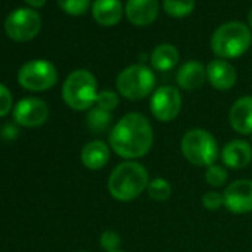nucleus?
I'll return each mask as SVG.
<instances>
[{"label":"nucleus","mask_w":252,"mask_h":252,"mask_svg":"<svg viewBox=\"0 0 252 252\" xmlns=\"http://www.w3.org/2000/svg\"><path fill=\"white\" fill-rule=\"evenodd\" d=\"M155 134L152 123L144 114H125L110 131L108 143L111 150L126 159L135 160L146 156L153 146Z\"/></svg>","instance_id":"nucleus-1"},{"label":"nucleus","mask_w":252,"mask_h":252,"mask_svg":"<svg viewBox=\"0 0 252 252\" xmlns=\"http://www.w3.org/2000/svg\"><path fill=\"white\" fill-rule=\"evenodd\" d=\"M149 183V171L141 163L135 160H125L111 171L107 187L116 200L131 202L147 190Z\"/></svg>","instance_id":"nucleus-2"},{"label":"nucleus","mask_w":252,"mask_h":252,"mask_svg":"<svg viewBox=\"0 0 252 252\" xmlns=\"http://www.w3.org/2000/svg\"><path fill=\"white\" fill-rule=\"evenodd\" d=\"M252 43L249 27L242 23L231 21L220 26L211 39V48L221 60L237 58L243 55Z\"/></svg>","instance_id":"nucleus-3"},{"label":"nucleus","mask_w":252,"mask_h":252,"mask_svg":"<svg viewBox=\"0 0 252 252\" xmlns=\"http://www.w3.org/2000/svg\"><path fill=\"white\" fill-rule=\"evenodd\" d=\"M98 83L95 76L88 70H76L68 74L63 85L64 102L77 111L91 108L96 102Z\"/></svg>","instance_id":"nucleus-4"},{"label":"nucleus","mask_w":252,"mask_h":252,"mask_svg":"<svg viewBox=\"0 0 252 252\" xmlns=\"http://www.w3.org/2000/svg\"><path fill=\"white\" fill-rule=\"evenodd\" d=\"M181 152L191 165L208 168L218 159V143L211 132L196 128L184 134Z\"/></svg>","instance_id":"nucleus-5"},{"label":"nucleus","mask_w":252,"mask_h":252,"mask_svg":"<svg viewBox=\"0 0 252 252\" xmlns=\"http://www.w3.org/2000/svg\"><path fill=\"white\" fill-rule=\"evenodd\" d=\"M155 86H156L155 73L143 64L126 67L119 73L116 79V88L119 94L126 99H132V101L143 99L152 95L156 91Z\"/></svg>","instance_id":"nucleus-6"},{"label":"nucleus","mask_w":252,"mask_h":252,"mask_svg":"<svg viewBox=\"0 0 252 252\" xmlns=\"http://www.w3.org/2000/svg\"><path fill=\"white\" fill-rule=\"evenodd\" d=\"M58 74L52 63L46 60H34L24 64L18 73V82L24 89L42 92L51 89L57 83Z\"/></svg>","instance_id":"nucleus-7"},{"label":"nucleus","mask_w":252,"mask_h":252,"mask_svg":"<svg viewBox=\"0 0 252 252\" xmlns=\"http://www.w3.org/2000/svg\"><path fill=\"white\" fill-rule=\"evenodd\" d=\"M42 29V18L33 9H17L5 20V32L15 42H29L34 39Z\"/></svg>","instance_id":"nucleus-8"},{"label":"nucleus","mask_w":252,"mask_h":252,"mask_svg":"<svg viewBox=\"0 0 252 252\" xmlns=\"http://www.w3.org/2000/svg\"><path fill=\"white\" fill-rule=\"evenodd\" d=\"M181 94L174 86H160L152 94L150 110L159 122H171L181 111Z\"/></svg>","instance_id":"nucleus-9"},{"label":"nucleus","mask_w":252,"mask_h":252,"mask_svg":"<svg viewBox=\"0 0 252 252\" xmlns=\"http://www.w3.org/2000/svg\"><path fill=\"white\" fill-rule=\"evenodd\" d=\"M224 206L231 214H248L252 211V180H236L230 183L224 193Z\"/></svg>","instance_id":"nucleus-10"},{"label":"nucleus","mask_w":252,"mask_h":252,"mask_svg":"<svg viewBox=\"0 0 252 252\" xmlns=\"http://www.w3.org/2000/svg\"><path fill=\"white\" fill-rule=\"evenodd\" d=\"M48 104L40 98H24L14 108V119L26 128H36L48 120Z\"/></svg>","instance_id":"nucleus-11"},{"label":"nucleus","mask_w":252,"mask_h":252,"mask_svg":"<svg viewBox=\"0 0 252 252\" xmlns=\"http://www.w3.org/2000/svg\"><path fill=\"white\" fill-rule=\"evenodd\" d=\"M221 160L230 169H243L252 162V146L245 140H233L222 147Z\"/></svg>","instance_id":"nucleus-12"},{"label":"nucleus","mask_w":252,"mask_h":252,"mask_svg":"<svg viewBox=\"0 0 252 252\" xmlns=\"http://www.w3.org/2000/svg\"><path fill=\"white\" fill-rule=\"evenodd\" d=\"M231 128L240 135H252V96H242L230 108Z\"/></svg>","instance_id":"nucleus-13"},{"label":"nucleus","mask_w":252,"mask_h":252,"mask_svg":"<svg viewBox=\"0 0 252 252\" xmlns=\"http://www.w3.org/2000/svg\"><path fill=\"white\" fill-rule=\"evenodd\" d=\"M206 76L209 83L218 91H228L236 85L237 74L234 67L225 60H214L206 67Z\"/></svg>","instance_id":"nucleus-14"},{"label":"nucleus","mask_w":252,"mask_h":252,"mask_svg":"<svg viewBox=\"0 0 252 252\" xmlns=\"http://www.w3.org/2000/svg\"><path fill=\"white\" fill-rule=\"evenodd\" d=\"M159 14L158 0H128L126 3V17L135 26L152 24Z\"/></svg>","instance_id":"nucleus-15"},{"label":"nucleus","mask_w":252,"mask_h":252,"mask_svg":"<svg viewBox=\"0 0 252 252\" xmlns=\"http://www.w3.org/2000/svg\"><path fill=\"white\" fill-rule=\"evenodd\" d=\"M206 79H208L206 68L199 61L184 63L177 73V82H178L180 88H183L186 91L199 89L205 83Z\"/></svg>","instance_id":"nucleus-16"},{"label":"nucleus","mask_w":252,"mask_h":252,"mask_svg":"<svg viewBox=\"0 0 252 252\" xmlns=\"http://www.w3.org/2000/svg\"><path fill=\"white\" fill-rule=\"evenodd\" d=\"M80 160L85 165V168H88L91 171L102 169L110 160V149L105 143H102L99 140L91 141L82 149Z\"/></svg>","instance_id":"nucleus-17"},{"label":"nucleus","mask_w":252,"mask_h":252,"mask_svg":"<svg viewBox=\"0 0 252 252\" xmlns=\"http://www.w3.org/2000/svg\"><path fill=\"white\" fill-rule=\"evenodd\" d=\"M94 20L101 26H116L123 15L120 0H95L92 5Z\"/></svg>","instance_id":"nucleus-18"},{"label":"nucleus","mask_w":252,"mask_h":252,"mask_svg":"<svg viewBox=\"0 0 252 252\" xmlns=\"http://www.w3.org/2000/svg\"><path fill=\"white\" fill-rule=\"evenodd\" d=\"M150 61H152L153 68H156L159 71H168V70H172L178 64L180 54L174 45L162 43L153 49Z\"/></svg>","instance_id":"nucleus-19"},{"label":"nucleus","mask_w":252,"mask_h":252,"mask_svg":"<svg viewBox=\"0 0 252 252\" xmlns=\"http://www.w3.org/2000/svg\"><path fill=\"white\" fill-rule=\"evenodd\" d=\"M86 120H88L86 122L88 128L94 134H104V132H107V129H110L113 114H111V111L102 110L99 107H94V108L89 110Z\"/></svg>","instance_id":"nucleus-20"},{"label":"nucleus","mask_w":252,"mask_h":252,"mask_svg":"<svg viewBox=\"0 0 252 252\" xmlns=\"http://www.w3.org/2000/svg\"><path fill=\"white\" fill-rule=\"evenodd\" d=\"M163 9L174 18H183L193 12L194 0H163Z\"/></svg>","instance_id":"nucleus-21"},{"label":"nucleus","mask_w":252,"mask_h":252,"mask_svg":"<svg viewBox=\"0 0 252 252\" xmlns=\"http://www.w3.org/2000/svg\"><path fill=\"white\" fill-rule=\"evenodd\" d=\"M147 193L156 202H166L171 197L172 187H171V184L165 178L158 177V178L150 180L149 187H147Z\"/></svg>","instance_id":"nucleus-22"},{"label":"nucleus","mask_w":252,"mask_h":252,"mask_svg":"<svg viewBox=\"0 0 252 252\" xmlns=\"http://www.w3.org/2000/svg\"><path fill=\"white\" fill-rule=\"evenodd\" d=\"M227 178H228V174L225 171L224 166L221 165H211L206 168L205 171V180L209 186L212 187H221L227 183Z\"/></svg>","instance_id":"nucleus-23"},{"label":"nucleus","mask_w":252,"mask_h":252,"mask_svg":"<svg viewBox=\"0 0 252 252\" xmlns=\"http://www.w3.org/2000/svg\"><path fill=\"white\" fill-rule=\"evenodd\" d=\"M91 0H58L60 8L68 15H83L89 8Z\"/></svg>","instance_id":"nucleus-24"},{"label":"nucleus","mask_w":252,"mask_h":252,"mask_svg":"<svg viewBox=\"0 0 252 252\" xmlns=\"http://www.w3.org/2000/svg\"><path fill=\"white\" fill-rule=\"evenodd\" d=\"M96 107L102 108V110H107V111H113L117 105H119V95L113 91H101L98 92V96H96Z\"/></svg>","instance_id":"nucleus-25"},{"label":"nucleus","mask_w":252,"mask_h":252,"mask_svg":"<svg viewBox=\"0 0 252 252\" xmlns=\"http://www.w3.org/2000/svg\"><path fill=\"white\" fill-rule=\"evenodd\" d=\"M99 243L101 246L107 251V252H114V251H119V246H120V236L113 231V230H105L101 237H99Z\"/></svg>","instance_id":"nucleus-26"},{"label":"nucleus","mask_w":252,"mask_h":252,"mask_svg":"<svg viewBox=\"0 0 252 252\" xmlns=\"http://www.w3.org/2000/svg\"><path fill=\"white\" fill-rule=\"evenodd\" d=\"M202 205L208 209V211H217L221 206H224V197L222 193L218 191H208L203 194L202 197Z\"/></svg>","instance_id":"nucleus-27"},{"label":"nucleus","mask_w":252,"mask_h":252,"mask_svg":"<svg viewBox=\"0 0 252 252\" xmlns=\"http://www.w3.org/2000/svg\"><path fill=\"white\" fill-rule=\"evenodd\" d=\"M12 108V95L9 89L0 83V117L6 116Z\"/></svg>","instance_id":"nucleus-28"},{"label":"nucleus","mask_w":252,"mask_h":252,"mask_svg":"<svg viewBox=\"0 0 252 252\" xmlns=\"http://www.w3.org/2000/svg\"><path fill=\"white\" fill-rule=\"evenodd\" d=\"M26 3H29L33 8H42L46 3V0H26Z\"/></svg>","instance_id":"nucleus-29"},{"label":"nucleus","mask_w":252,"mask_h":252,"mask_svg":"<svg viewBox=\"0 0 252 252\" xmlns=\"http://www.w3.org/2000/svg\"><path fill=\"white\" fill-rule=\"evenodd\" d=\"M248 23H249V30L252 32V9L249 11V15H248Z\"/></svg>","instance_id":"nucleus-30"},{"label":"nucleus","mask_w":252,"mask_h":252,"mask_svg":"<svg viewBox=\"0 0 252 252\" xmlns=\"http://www.w3.org/2000/svg\"><path fill=\"white\" fill-rule=\"evenodd\" d=\"M114 252H123V251H114Z\"/></svg>","instance_id":"nucleus-31"},{"label":"nucleus","mask_w":252,"mask_h":252,"mask_svg":"<svg viewBox=\"0 0 252 252\" xmlns=\"http://www.w3.org/2000/svg\"><path fill=\"white\" fill-rule=\"evenodd\" d=\"M79 252H86V251H79Z\"/></svg>","instance_id":"nucleus-32"},{"label":"nucleus","mask_w":252,"mask_h":252,"mask_svg":"<svg viewBox=\"0 0 252 252\" xmlns=\"http://www.w3.org/2000/svg\"><path fill=\"white\" fill-rule=\"evenodd\" d=\"M251 141H252V135H251Z\"/></svg>","instance_id":"nucleus-33"}]
</instances>
